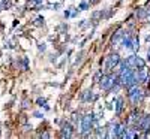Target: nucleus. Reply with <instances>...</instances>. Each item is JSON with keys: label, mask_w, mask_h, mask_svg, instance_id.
I'll use <instances>...</instances> for the list:
<instances>
[{"label": "nucleus", "mask_w": 150, "mask_h": 139, "mask_svg": "<svg viewBox=\"0 0 150 139\" xmlns=\"http://www.w3.org/2000/svg\"><path fill=\"white\" fill-rule=\"evenodd\" d=\"M72 135V127H71V126L69 124H66V126H63V133H62V136H66V138H69Z\"/></svg>", "instance_id": "0eeeda50"}, {"label": "nucleus", "mask_w": 150, "mask_h": 139, "mask_svg": "<svg viewBox=\"0 0 150 139\" xmlns=\"http://www.w3.org/2000/svg\"><path fill=\"white\" fill-rule=\"evenodd\" d=\"M36 24H38V26L44 24V18H42V17H38V18H36Z\"/></svg>", "instance_id": "f8f14e48"}, {"label": "nucleus", "mask_w": 150, "mask_h": 139, "mask_svg": "<svg viewBox=\"0 0 150 139\" xmlns=\"http://www.w3.org/2000/svg\"><path fill=\"white\" fill-rule=\"evenodd\" d=\"M41 3H42V0H29V2H27V8L33 9V8H38Z\"/></svg>", "instance_id": "6e6552de"}, {"label": "nucleus", "mask_w": 150, "mask_h": 139, "mask_svg": "<svg viewBox=\"0 0 150 139\" xmlns=\"http://www.w3.org/2000/svg\"><path fill=\"white\" fill-rule=\"evenodd\" d=\"M119 61H120V57L117 55V54H111V55H108L107 57V72H110L112 67H116L117 65H119Z\"/></svg>", "instance_id": "20e7f679"}, {"label": "nucleus", "mask_w": 150, "mask_h": 139, "mask_svg": "<svg viewBox=\"0 0 150 139\" xmlns=\"http://www.w3.org/2000/svg\"><path fill=\"white\" fill-rule=\"evenodd\" d=\"M128 96H129V99L132 100L134 105H138V103L141 102V99H143V94H141V91L138 90V85H137V84H134V85L129 87Z\"/></svg>", "instance_id": "f257e3e1"}, {"label": "nucleus", "mask_w": 150, "mask_h": 139, "mask_svg": "<svg viewBox=\"0 0 150 139\" xmlns=\"http://www.w3.org/2000/svg\"><path fill=\"white\" fill-rule=\"evenodd\" d=\"M135 67H137V69H143V67H146V63H144V60H143V58H140V57H137Z\"/></svg>", "instance_id": "9d476101"}, {"label": "nucleus", "mask_w": 150, "mask_h": 139, "mask_svg": "<svg viewBox=\"0 0 150 139\" xmlns=\"http://www.w3.org/2000/svg\"><path fill=\"white\" fill-rule=\"evenodd\" d=\"M92 123H93V114H87L86 117H83V121H81V130L84 132V133H87L90 130V127H92Z\"/></svg>", "instance_id": "7ed1b4c3"}, {"label": "nucleus", "mask_w": 150, "mask_h": 139, "mask_svg": "<svg viewBox=\"0 0 150 139\" xmlns=\"http://www.w3.org/2000/svg\"><path fill=\"white\" fill-rule=\"evenodd\" d=\"M80 8H81V9H86V8H87V3H81Z\"/></svg>", "instance_id": "ddd939ff"}, {"label": "nucleus", "mask_w": 150, "mask_h": 139, "mask_svg": "<svg viewBox=\"0 0 150 139\" xmlns=\"http://www.w3.org/2000/svg\"><path fill=\"white\" fill-rule=\"evenodd\" d=\"M114 103H116V112L120 114L122 109H123V100L122 99H117V100H114Z\"/></svg>", "instance_id": "1a4fd4ad"}, {"label": "nucleus", "mask_w": 150, "mask_h": 139, "mask_svg": "<svg viewBox=\"0 0 150 139\" xmlns=\"http://www.w3.org/2000/svg\"><path fill=\"white\" fill-rule=\"evenodd\" d=\"M125 63H126V66L129 67V69H137L135 67V63H137V55H129L128 58H126V61H125Z\"/></svg>", "instance_id": "423d86ee"}, {"label": "nucleus", "mask_w": 150, "mask_h": 139, "mask_svg": "<svg viewBox=\"0 0 150 139\" xmlns=\"http://www.w3.org/2000/svg\"><path fill=\"white\" fill-rule=\"evenodd\" d=\"M137 126H140L141 130H149V127H150V115L143 117V120H140Z\"/></svg>", "instance_id": "39448f33"}, {"label": "nucleus", "mask_w": 150, "mask_h": 139, "mask_svg": "<svg viewBox=\"0 0 150 139\" xmlns=\"http://www.w3.org/2000/svg\"><path fill=\"white\" fill-rule=\"evenodd\" d=\"M149 60H150V49H149Z\"/></svg>", "instance_id": "4468645a"}, {"label": "nucleus", "mask_w": 150, "mask_h": 139, "mask_svg": "<svg viewBox=\"0 0 150 139\" xmlns=\"http://www.w3.org/2000/svg\"><path fill=\"white\" fill-rule=\"evenodd\" d=\"M92 99V91H86L83 94V100H90Z\"/></svg>", "instance_id": "9b49d317"}, {"label": "nucleus", "mask_w": 150, "mask_h": 139, "mask_svg": "<svg viewBox=\"0 0 150 139\" xmlns=\"http://www.w3.org/2000/svg\"><path fill=\"white\" fill-rule=\"evenodd\" d=\"M117 82H119V81L116 79L114 75H107V77L102 78V81L99 82V84H101V88H102V90H107V91H108V90H111V88L114 87Z\"/></svg>", "instance_id": "f03ea898"}]
</instances>
